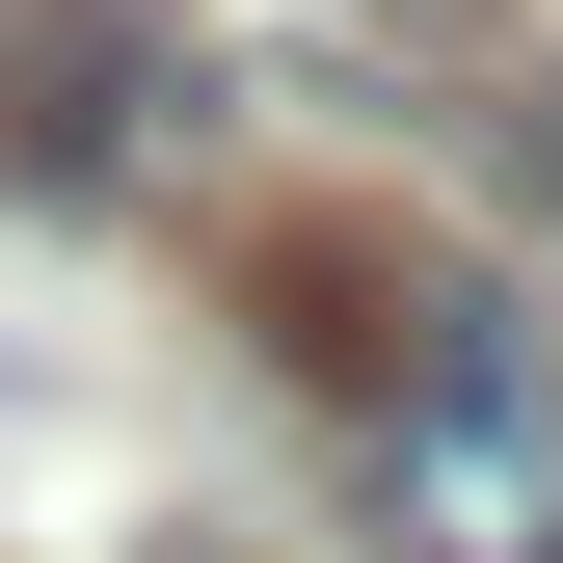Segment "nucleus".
I'll return each mask as SVG.
<instances>
[{"mask_svg": "<svg viewBox=\"0 0 563 563\" xmlns=\"http://www.w3.org/2000/svg\"><path fill=\"white\" fill-rule=\"evenodd\" d=\"M349 483L402 563H563V402L510 349H430L402 402H349Z\"/></svg>", "mask_w": 563, "mask_h": 563, "instance_id": "nucleus-1", "label": "nucleus"}, {"mask_svg": "<svg viewBox=\"0 0 563 563\" xmlns=\"http://www.w3.org/2000/svg\"><path fill=\"white\" fill-rule=\"evenodd\" d=\"M242 296H268V349H296L322 402H402L430 349H483V296H456L430 242H376V216H268V242H242Z\"/></svg>", "mask_w": 563, "mask_h": 563, "instance_id": "nucleus-2", "label": "nucleus"}, {"mask_svg": "<svg viewBox=\"0 0 563 563\" xmlns=\"http://www.w3.org/2000/svg\"><path fill=\"white\" fill-rule=\"evenodd\" d=\"M510 162H537V216H563V81H537V108H510Z\"/></svg>", "mask_w": 563, "mask_h": 563, "instance_id": "nucleus-3", "label": "nucleus"}]
</instances>
